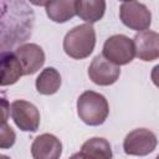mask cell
<instances>
[{
  "mask_svg": "<svg viewBox=\"0 0 159 159\" xmlns=\"http://www.w3.org/2000/svg\"><path fill=\"white\" fill-rule=\"evenodd\" d=\"M9 10L1 2V41L2 46L9 40L10 47L17 42L25 41L34 25V11L24 1H10Z\"/></svg>",
  "mask_w": 159,
  "mask_h": 159,
  "instance_id": "cell-1",
  "label": "cell"
},
{
  "mask_svg": "<svg viewBox=\"0 0 159 159\" xmlns=\"http://www.w3.org/2000/svg\"><path fill=\"white\" fill-rule=\"evenodd\" d=\"M96 46V31L91 24H82L70 30L63 39V51L73 60L88 57Z\"/></svg>",
  "mask_w": 159,
  "mask_h": 159,
  "instance_id": "cell-2",
  "label": "cell"
},
{
  "mask_svg": "<svg viewBox=\"0 0 159 159\" xmlns=\"http://www.w3.org/2000/svg\"><path fill=\"white\" fill-rule=\"evenodd\" d=\"M77 114L87 125H101L109 114L108 101L98 92L86 91L77 98Z\"/></svg>",
  "mask_w": 159,
  "mask_h": 159,
  "instance_id": "cell-3",
  "label": "cell"
},
{
  "mask_svg": "<svg viewBox=\"0 0 159 159\" xmlns=\"http://www.w3.org/2000/svg\"><path fill=\"white\" fill-rule=\"evenodd\" d=\"M102 55L117 66L128 65L135 57L134 41L122 34L109 36L103 45Z\"/></svg>",
  "mask_w": 159,
  "mask_h": 159,
  "instance_id": "cell-4",
  "label": "cell"
},
{
  "mask_svg": "<svg viewBox=\"0 0 159 159\" xmlns=\"http://www.w3.org/2000/svg\"><path fill=\"white\" fill-rule=\"evenodd\" d=\"M119 19L128 29L142 32L152 24V14L147 5L138 1H123L119 7Z\"/></svg>",
  "mask_w": 159,
  "mask_h": 159,
  "instance_id": "cell-5",
  "label": "cell"
},
{
  "mask_svg": "<svg viewBox=\"0 0 159 159\" xmlns=\"http://www.w3.org/2000/svg\"><path fill=\"white\" fill-rule=\"evenodd\" d=\"M157 144V135L152 130L147 128H137L125 135L123 140V149L128 155L144 157L153 153Z\"/></svg>",
  "mask_w": 159,
  "mask_h": 159,
  "instance_id": "cell-6",
  "label": "cell"
},
{
  "mask_svg": "<svg viewBox=\"0 0 159 159\" xmlns=\"http://www.w3.org/2000/svg\"><path fill=\"white\" fill-rule=\"evenodd\" d=\"M10 116L22 132H36L40 127V112L31 102L24 99L14 101L10 104Z\"/></svg>",
  "mask_w": 159,
  "mask_h": 159,
  "instance_id": "cell-7",
  "label": "cell"
},
{
  "mask_svg": "<svg viewBox=\"0 0 159 159\" xmlns=\"http://www.w3.org/2000/svg\"><path fill=\"white\" fill-rule=\"evenodd\" d=\"M120 76L119 66L108 61L102 53L97 55L89 67H88V77L89 80L98 86H111L118 81Z\"/></svg>",
  "mask_w": 159,
  "mask_h": 159,
  "instance_id": "cell-8",
  "label": "cell"
},
{
  "mask_svg": "<svg viewBox=\"0 0 159 159\" xmlns=\"http://www.w3.org/2000/svg\"><path fill=\"white\" fill-rule=\"evenodd\" d=\"M15 55L22 65L25 76L36 73L45 63V52L37 43L20 45L19 47H16Z\"/></svg>",
  "mask_w": 159,
  "mask_h": 159,
  "instance_id": "cell-9",
  "label": "cell"
},
{
  "mask_svg": "<svg viewBox=\"0 0 159 159\" xmlns=\"http://www.w3.org/2000/svg\"><path fill=\"white\" fill-rule=\"evenodd\" d=\"M135 46V56L144 61L150 62L159 58V34L152 30L135 34L133 37Z\"/></svg>",
  "mask_w": 159,
  "mask_h": 159,
  "instance_id": "cell-10",
  "label": "cell"
},
{
  "mask_svg": "<svg viewBox=\"0 0 159 159\" xmlns=\"http://www.w3.org/2000/svg\"><path fill=\"white\" fill-rule=\"evenodd\" d=\"M61 154L62 143L51 133L36 137L31 144V155L34 159H60Z\"/></svg>",
  "mask_w": 159,
  "mask_h": 159,
  "instance_id": "cell-11",
  "label": "cell"
},
{
  "mask_svg": "<svg viewBox=\"0 0 159 159\" xmlns=\"http://www.w3.org/2000/svg\"><path fill=\"white\" fill-rule=\"evenodd\" d=\"M113 153L109 142L106 138L93 137L86 140L80 152L72 154L68 159H112Z\"/></svg>",
  "mask_w": 159,
  "mask_h": 159,
  "instance_id": "cell-12",
  "label": "cell"
},
{
  "mask_svg": "<svg viewBox=\"0 0 159 159\" xmlns=\"http://www.w3.org/2000/svg\"><path fill=\"white\" fill-rule=\"evenodd\" d=\"M22 76H25L24 68H22L20 60L15 55V52L2 51L1 52V81H0V84L2 87L14 84Z\"/></svg>",
  "mask_w": 159,
  "mask_h": 159,
  "instance_id": "cell-13",
  "label": "cell"
},
{
  "mask_svg": "<svg viewBox=\"0 0 159 159\" xmlns=\"http://www.w3.org/2000/svg\"><path fill=\"white\" fill-rule=\"evenodd\" d=\"M76 1L77 0H57L47 1L45 4L46 14L53 22L63 24L71 20L76 14Z\"/></svg>",
  "mask_w": 159,
  "mask_h": 159,
  "instance_id": "cell-14",
  "label": "cell"
},
{
  "mask_svg": "<svg viewBox=\"0 0 159 159\" xmlns=\"http://www.w3.org/2000/svg\"><path fill=\"white\" fill-rule=\"evenodd\" d=\"M106 11L104 0H77L76 1V14L80 19L87 24H93L99 21Z\"/></svg>",
  "mask_w": 159,
  "mask_h": 159,
  "instance_id": "cell-15",
  "label": "cell"
},
{
  "mask_svg": "<svg viewBox=\"0 0 159 159\" xmlns=\"http://www.w3.org/2000/svg\"><path fill=\"white\" fill-rule=\"evenodd\" d=\"M35 86L40 94L43 96L55 94L61 87V75L56 68L46 67L37 76Z\"/></svg>",
  "mask_w": 159,
  "mask_h": 159,
  "instance_id": "cell-16",
  "label": "cell"
},
{
  "mask_svg": "<svg viewBox=\"0 0 159 159\" xmlns=\"http://www.w3.org/2000/svg\"><path fill=\"white\" fill-rule=\"evenodd\" d=\"M15 139H16V134L12 130V128L7 123H2V125H1V142H0L1 149H7V148L12 147L15 144Z\"/></svg>",
  "mask_w": 159,
  "mask_h": 159,
  "instance_id": "cell-17",
  "label": "cell"
},
{
  "mask_svg": "<svg viewBox=\"0 0 159 159\" xmlns=\"http://www.w3.org/2000/svg\"><path fill=\"white\" fill-rule=\"evenodd\" d=\"M150 78H152V82L154 83V86L159 88V65H155L153 67L152 73H150Z\"/></svg>",
  "mask_w": 159,
  "mask_h": 159,
  "instance_id": "cell-18",
  "label": "cell"
},
{
  "mask_svg": "<svg viewBox=\"0 0 159 159\" xmlns=\"http://www.w3.org/2000/svg\"><path fill=\"white\" fill-rule=\"evenodd\" d=\"M1 104H2V123H7L6 120H7V111L10 112V107L7 108V102H6V99L2 97V99H1Z\"/></svg>",
  "mask_w": 159,
  "mask_h": 159,
  "instance_id": "cell-19",
  "label": "cell"
},
{
  "mask_svg": "<svg viewBox=\"0 0 159 159\" xmlns=\"http://www.w3.org/2000/svg\"><path fill=\"white\" fill-rule=\"evenodd\" d=\"M0 159H10V158H9V157H6V155H1V157H0Z\"/></svg>",
  "mask_w": 159,
  "mask_h": 159,
  "instance_id": "cell-20",
  "label": "cell"
},
{
  "mask_svg": "<svg viewBox=\"0 0 159 159\" xmlns=\"http://www.w3.org/2000/svg\"><path fill=\"white\" fill-rule=\"evenodd\" d=\"M155 159H159V154H158V155H157V157H155Z\"/></svg>",
  "mask_w": 159,
  "mask_h": 159,
  "instance_id": "cell-21",
  "label": "cell"
}]
</instances>
